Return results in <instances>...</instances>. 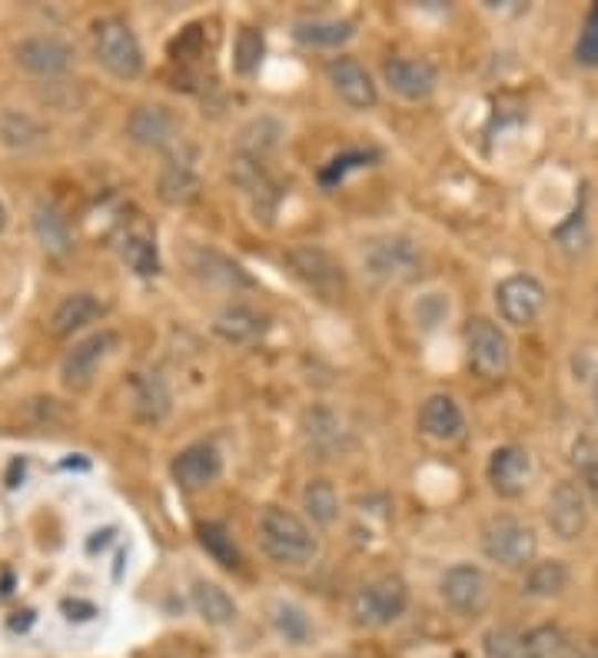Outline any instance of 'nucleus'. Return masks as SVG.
Masks as SVG:
<instances>
[{
  "label": "nucleus",
  "mask_w": 598,
  "mask_h": 658,
  "mask_svg": "<svg viewBox=\"0 0 598 658\" xmlns=\"http://www.w3.org/2000/svg\"><path fill=\"white\" fill-rule=\"evenodd\" d=\"M256 532H260V549L266 552V558L283 568H306L319 555L316 532L296 512L283 505L263 509Z\"/></svg>",
  "instance_id": "nucleus-1"
},
{
  "label": "nucleus",
  "mask_w": 598,
  "mask_h": 658,
  "mask_svg": "<svg viewBox=\"0 0 598 658\" xmlns=\"http://www.w3.org/2000/svg\"><path fill=\"white\" fill-rule=\"evenodd\" d=\"M482 552L495 565L512 568V572H522V568H532L535 565L538 539H535V529L525 525L522 519H515V515H495L482 529Z\"/></svg>",
  "instance_id": "nucleus-2"
},
{
  "label": "nucleus",
  "mask_w": 598,
  "mask_h": 658,
  "mask_svg": "<svg viewBox=\"0 0 598 658\" xmlns=\"http://www.w3.org/2000/svg\"><path fill=\"white\" fill-rule=\"evenodd\" d=\"M409 608V585L399 575H382L376 582H366L353 595V622L366 628H386L399 622Z\"/></svg>",
  "instance_id": "nucleus-3"
},
{
  "label": "nucleus",
  "mask_w": 598,
  "mask_h": 658,
  "mask_svg": "<svg viewBox=\"0 0 598 658\" xmlns=\"http://www.w3.org/2000/svg\"><path fill=\"white\" fill-rule=\"evenodd\" d=\"M94 51H97V61L120 81H134L144 74V51H140V41L137 34L117 21V18H107V21H97L94 28Z\"/></svg>",
  "instance_id": "nucleus-4"
},
{
  "label": "nucleus",
  "mask_w": 598,
  "mask_h": 658,
  "mask_svg": "<svg viewBox=\"0 0 598 658\" xmlns=\"http://www.w3.org/2000/svg\"><path fill=\"white\" fill-rule=\"evenodd\" d=\"M465 353H469V366L482 379H502L508 373V363H512L508 340L485 316L469 320V326H465Z\"/></svg>",
  "instance_id": "nucleus-5"
},
{
  "label": "nucleus",
  "mask_w": 598,
  "mask_h": 658,
  "mask_svg": "<svg viewBox=\"0 0 598 658\" xmlns=\"http://www.w3.org/2000/svg\"><path fill=\"white\" fill-rule=\"evenodd\" d=\"M495 306H499L505 323L532 326L542 316V310H545V286L535 276H528V273L508 276L495 290Z\"/></svg>",
  "instance_id": "nucleus-6"
},
{
  "label": "nucleus",
  "mask_w": 598,
  "mask_h": 658,
  "mask_svg": "<svg viewBox=\"0 0 598 658\" xmlns=\"http://www.w3.org/2000/svg\"><path fill=\"white\" fill-rule=\"evenodd\" d=\"M439 592L445 605L459 615H479L489 605V578L479 565H452L442 575Z\"/></svg>",
  "instance_id": "nucleus-7"
},
{
  "label": "nucleus",
  "mask_w": 598,
  "mask_h": 658,
  "mask_svg": "<svg viewBox=\"0 0 598 658\" xmlns=\"http://www.w3.org/2000/svg\"><path fill=\"white\" fill-rule=\"evenodd\" d=\"M366 267L373 276L379 280H412L422 267V257L416 250L412 240H402V237H392V240H379L369 247L366 253Z\"/></svg>",
  "instance_id": "nucleus-8"
},
{
  "label": "nucleus",
  "mask_w": 598,
  "mask_h": 658,
  "mask_svg": "<svg viewBox=\"0 0 598 658\" xmlns=\"http://www.w3.org/2000/svg\"><path fill=\"white\" fill-rule=\"evenodd\" d=\"M326 77L333 84V91L353 107V111H373L379 104V91L369 77V71L353 61V58H336L326 64Z\"/></svg>",
  "instance_id": "nucleus-9"
},
{
  "label": "nucleus",
  "mask_w": 598,
  "mask_h": 658,
  "mask_svg": "<svg viewBox=\"0 0 598 658\" xmlns=\"http://www.w3.org/2000/svg\"><path fill=\"white\" fill-rule=\"evenodd\" d=\"M220 472H223V456L210 442L187 446L174 459V479L183 492H203L207 485H213L220 479Z\"/></svg>",
  "instance_id": "nucleus-10"
},
{
  "label": "nucleus",
  "mask_w": 598,
  "mask_h": 658,
  "mask_svg": "<svg viewBox=\"0 0 598 658\" xmlns=\"http://www.w3.org/2000/svg\"><path fill=\"white\" fill-rule=\"evenodd\" d=\"M382 77L389 84L392 94H399L402 101H429L436 94V67L426 64V61H409V58H392L386 67H382Z\"/></svg>",
  "instance_id": "nucleus-11"
},
{
  "label": "nucleus",
  "mask_w": 598,
  "mask_h": 658,
  "mask_svg": "<svg viewBox=\"0 0 598 658\" xmlns=\"http://www.w3.org/2000/svg\"><path fill=\"white\" fill-rule=\"evenodd\" d=\"M532 479V459L522 446H502L489 459V482L502 499H515L525 492Z\"/></svg>",
  "instance_id": "nucleus-12"
},
{
  "label": "nucleus",
  "mask_w": 598,
  "mask_h": 658,
  "mask_svg": "<svg viewBox=\"0 0 598 658\" xmlns=\"http://www.w3.org/2000/svg\"><path fill=\"white\" fill-rule=\"evenodd\" d=\"M548 525L558 539L571 542L585 532V492L575 482H558L548 495Z\"/></svg>",
  "instance_id": "nucleus-13"
},
{
  "label": "nucleus",
  "mask_w": 598,
  "mask_h": 658,
  "mask_svg": "<svg viewBox=\"0 0 598 658\" xmlns=\"http://www.w3.org/2000/svg\"><path fill=\"white\" fill-rule=\"evenodd\" d=\"M419 429H422V436H429L436 442H455L465 432V416L452 396L436 393L419 409Z\"/></svg>",
  "instance_id": "nucleus-14"
},
{
  "label": "nucleus",
  "mask_w": 598,
  "mask_h": 658,
  "mask_svg": "<svg viewBox=\"0 0 598 658\" xmlns=\"http://www.w3.org/2000/svg\"><path fill=\"white\" fill-rule=\"evenodd\" d=\"M18 61L21 67H28L31 74H41V77H57L64 74L71 64H74V51L57 41V38H28L21 48H18Z\"/></svg>",
  "instance_id": "nucleus-15"
},
{
  "label": "nucleus",
  "mask_w": 598,
  "mask_h": 658,
  "mask_svg": "<svg viewBox=\"0 0 598 658\" xmlns=\"http://www.w3.org/2000/svg\"><path fill=\"white\" fill-rule=\"evenodd\" d=\"M290 263L316 293H323V296L343 293V270L323 250H296V253H290Z\"/></svg>",
  "instance_id": "nucleus-16"
},
{
  "label": "nucleus",
  "mask_w": 598,
  "mask_h": 658,
  "mask_svg": "<svg viewBox=\"0 0 598 658\" xmlns=\"http://www.w3.org/2000/svg\"><path fill=\"white\" fill-rule=\"evenodd\" d=\"M114 343H117V336H114V333H97V336H91V340L77 343V346H74V353L64 359V379H67V386H87V383H91V376L97 373L101 359L111 353V346H114Z\"/></svg>",
  "instance_id": "nucleus-17"
},
{
  "label": "nucleus",
  "mask_w": 598,
  "mask_h": 658,
  "mask_svg": "<svg viewBox=\"0 0 598 658\" xmlns=\"http://www.w3.org/2000/svg\"><path fill=\"white\" fill-rule=\"evenodd\" d=\"M356 24L353 21H296L293 38L303 48H319V51H333L343 48L346 41H353Z\"/></svg>",
  "instance_id": "nucleus-18"
},
{
  "label": "nucleus",
  "mask_w": 598,
  "mask_h": 658,
  "mask_svg": "<svg viewBox=\"0 0 598 658\" xmlns=\"http://www.w3.org/2000/svg\"><path fill=\"white\" fill-rule=\"evenodd\" d=\"M193 605L210 625H230L237 618V602L227 595V588H220L217 582H207V578L193 582Z\"/></svg>",
  "instance_id": "nucleus-19"
},
{
  "label": "nucleus",
  "mask_w": 598,
  "mask_h": 658,
  "mask_svg": "<svg viewBox=\"0 0 598 658\" xmlns=\"http://www.w3.org/2000/svg\"><path fill=\"white\" fill-rule=\"evenodd\" d=\"M130 134H134L140 144L164 147V144H170V140H174L177 124H174V117H170L164 107H140V111L130 117Z\"/></svg>",
  "instance_id": "nucleus-20"
},
{
  "label": "nucleus",
  "mask_w": 598,
  "mask_h": 658,
  "mask_svg": "<svg viewBox=\"0 0 598 658\" xmlns=\"http://www.w3.org/2000/svg\"><path fill=\"white\" fill-rule=\"evenodd\" d=\"M97 316H101V303L94 296H87V293H77V296H67L57 306V313L51 320V330H54V336H71L74 330L94 323Z\"/></svg>",
  "instance_id": "nucleus-21"
},
{
  "label": "nucleus",
  "mask_w": 598,
  "mask_h": 658,
  "mask_svg": "<svg viewBox=\"0 0 598 658\" xmlns=\"http://www.w3.org/2000/svg\"><path fill=\"white\" fill-rule=\"evenodd\" d=\"M571 645H575V638L558 625H538L525 635L528 658H568Z\"/></svg>",
  "instance_id": "nucleus-22"
},
{
  "label": "nucleus",
  "mask_w": 598,
  "mask_h": 658,
  "mask_svg": "<svg viewBox=\"0 0 598 658\" xmlns=\"http://www.w3.org/2000/svg\"><path fill=\"white\" fill-rule=\"evenodd\" d=\"M571 466L585 485V492L591 495L595 509H598V439L581 432L575 442H571Z\"/></svg>",
  "instance_id": "nucleus-23"
},
{
  "label": "nucleus",
  "mask_w": 598,
  "mask_h": 658,
  "mask_svg": "<svg viewBox=\"0 0 598 658\" xmlns=\"http://www.w3.org/2000/svg\"><path fill=\"white\" fill-rule=\"evenodd\" d=\"M303 509L310 512L316 525H333L339 519V495L326 479H313L303 489Z\"/></svg>",
  "instance_id": "nucleus-24"
},
{
  "label": "nucleus",
  "mask_w": 598,
  "mask_h": 658,
  "mask_svg": "<svg viewBox=\"0 0 598 658\" xmlns=\"http://www.w3.org/2000/svg\"><path fill=\"white\" fill-rule=\"evenodd\" d=\"M273 625H276V631H280L286 641H293V645H306L310 635H313L310 615H306L300 605H293V602H276V605H273Z\"/></svg>",
  "instance_id": "nucleus-25"
},
{
  "label": "nucleus",
  "mask_w": 598,
  "mask_h": 658,
  "mask_svg": "<svg viewBox=\"0 0 598 658\" xmlns=\"http://www.w3.org/2000/svg\"><path fill=\"white\" fill-rule=\"evenodd\" d=\"M565 585H568V568L562 562H555V558L532 565L528 568V578H525V592L528 595H538V598L558 595Z\"/></svg>",
  "instance_id": "nucleus-26"
},
{
  "label": "nucleus",
  "mask_w": 598,
  "mask_h": 658,
  "mask_svg": "<svg viewBox=\"0 0 598 658\" xmlns=\"http://www.w3.org/2000/svg\"><path fill=\"white\" fill-rule=\"evenodd\" d=\"M482 651L485 658H528L525 651V635L508 628V625H495L482 635Z\"/></svg>",
  "instance_id": "nucleus-27"
},
{
  "label": "nucleus",
  "mask_w": 598,
  "mask_h": 658,
  "mask_svg": "<svg viewBox=\"0 0 598 658\" xmlns=\"http://www.w3.org/2000/svg\"><path fill=\"white\" fill-rule=\"evenodd\" d=\"M200 542H203V549L220 562V565H227V568H240V549L233 545V535L220 525V522H203L200 525Z\"/></svg>",
  "instance_id": "nucleus-28"
},
{
  "label": "nucleus",
  "mask_w": 598,
  "mask_h": 658,
  "mask_svg": "<svg viewBox=\"0 0 598 658\" xmlns=\"http://www.w3.org/2000/svg\"><path fill=\"white\" fill-rule=\"evenodd\" d=\"M217 330L227 336V340H250V336H256L260 330H263V320L256 316V313H250V310H227L220 320H217Z\"/></svg>",
  "instance_id": "nucleus-29"
},
{
  "label": "nucleus",
  "mask_w": 598,
  "mask_h": 658,
  "mask_svg": "<svg viewBox=\"0 0 598 658\" xmlns=\"http://www.w3.org/2000/svg\"><path fill=\"white\" fill-rule=\"evenodd\" d=\"M160 190L170 203H183V200H193L197 190H200V180L187 170V167H170L160 180Z\"/></svg>",
  "instance_id": "nucleus-30"
},
{
  "label": "nucleus",
  "mask_w": 598,
  "mask_h": 658,
  "mask_svg": "<svg viewBox=\"0 0 598 658\" xmlns=\"http://www.w3.org/2000/svg\"><path fill=\"white\" fill-rule=\"evenodd\" d=\"M260 61H263V34L253 31V28L240 31V38H237V71L253 74L260 67Z\"/></svg>",
  "instance_id": "nucleus-31"
},
{
  "label": "nucleus",
  "mask_w": 598,
  "mask_h": 658,
  "mask_svg": "<svg viewBox=\"0 0 598 658\" xmlns=\"http://www.w3.org/2000/svg\"><path fill=\"white\" fill-rule=\"evenodd\" d=\"M124 260H127L140 276L157 273V247H154L147 237H130V240L124 243Z\"/></svg>",
  "instance_id": "nucleus-32"
},
{
  "label": "nucleus",
  "mask_w": 598,
  "mask_h": 658,
  "mask_svg": "<svg viewBox=\"0 0 598 658\" xmlns=\"http://www.w3.org/2000/svg\"><path fill=\"white\" fill-rule=\"evenodd\" d=\"M575 61L585 64V67H598V4L591 8L581 34H578V44H575Z\"/></svg>",
  "instance_id": "nucleus-33"
},
{
  "label": "nucleus",
  "mask_w": 598,
  "mask_h": 658,
  "mask_svg": "<svg viewBox=\"0 0 598 658\" xmlns=\"http://www.w3.org/2000/svg\"><path fill=\"white\" fill-rule=\"evenodd\" d=\"M38 230H41V240H44V247H51V250H64L67 247V227H64V220L54 213V210H38Z\"/></svg>",
  "instance_id": "nucleus-34"
},
{
  "label": "nucleus",
  "mask_w": 598,
  "mask_h": 658,
  "mask_svg": "<svg viewBox=\"0 0 598 658\" xmlns=\"http://www.w3.org/2000/svg\"><path fill=\"white\" fill-rule=\"evenodd\" d=\"M568 658H598V645H595V641H588V638H575V645H571Z\"/></svg>",
  "instance_id": "nucleus-35"
},
{
  "label": "nucleus",
  "mask_w": 598,
  "mask_h": 658,
  "mask_svg": "<svg viewBox=\"0 0 598 658\" xmlns=\"http://www.w3.org/2000/svg\"><path fill=\"white\" fill-rule=\"evenodd\" d=\"M591 406H595V419H598V373L591 379Z\"/></svg>",
  "instance_id": "nucleus-36"
},
{
  "label": "nucleus",
  "mask_w": 598,
  "mask_h": 658,
  "mask_svg": "<svg viewBox=\"0 0 598 658\" xmlns=\"http://www.w3.org/2000/svg\"><path fill=\"white\" fill-rule=\"evenodd\" d=\"M4 223H8V210H4V203H0V230H4Z\"/></svg>",
  "instance_id": "nucleus-37"
}]
</instances>
